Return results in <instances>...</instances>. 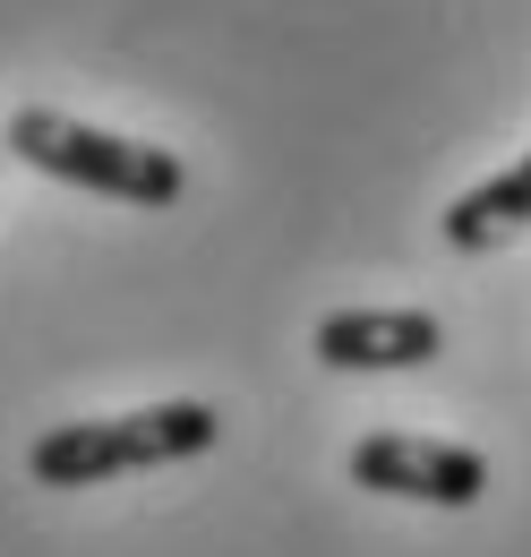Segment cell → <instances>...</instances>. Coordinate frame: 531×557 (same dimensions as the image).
Returning a JSON list of instances; mask_svg holds the SVG:
<instances>
[{
  "instance_id": "cell-1",
  "label": "cell",
  "mask_w": 531,
  "mask_h": 557,
  "mask_svg": "<svg viewBox=\"0 0 531 557\" xmlns=\"http://www.w3.org/2000/svg\"><path fill=\"white\" fill-rule=\"evenodd\" d=\"M223 446V412L214 404H146V412H112V420H61L26 446L35 488H103L155 472V463H198Z\"/></svg>"
},
{
  "instance_id": "cell-2",
  "label": "cell",
  "mask_w": 531,
  "mask_h": 557,
  "mask_svg": "<svg viewBox=\"0 0 531 557\" xmlns=\"http://www.w3.org/2000/svg\"><path fill=\"white\" fill-rule=\"evenodd\" d=\"M0 146H9L26 172L69 181V189H95V198H121V207H172V198L189 189L181 154H163V146H137V138H112V129H86V121L52 112V103H26V112H9Z\"/></svg>"
},
{
  "instance_id": "cell-3",
  "label": "cell",
  "mask_w": 531,
  "mask_h": 557,
  "mask_svg": "<svg viewBox=\"0 0 531 557\" xmlns=\"http://www.w3.org/2000/svg\"><path fill=\"white\" fill-rule=\"evenodd\" d=\"M351 488H378V497H403V506H446L464 515L489 497V455L480 446H446V437H411V429H378L351 446Z\"/></svg>"
},
{
  "instance_id": "cell-4",
  "label": "cell",
  "mask_w": 531,
  "mask_h": 557,
  "mask_svg": "<svg viewBox=\"0 0 531 557\" xmlns=\"http://www.w3.org/2000/svg\"><path fill=\"white\" fill-rule=\"evenodd\" d=\"M309 351L326 369H343V377L351 369L360 377H378V369H429L446 351V326L429 309H334V318H318Z\"/></svg>"
},
{
  "instance_id": "cell-5",
  "label": "cell",
  "mask_w": 531,
  "mask_h": 557,
  "mask_svg": "<svg viewBox=\"0 0 531 557\" xmlns=\"http://www.w3.org/2000/svg\"><path fill=\"white\" fill-rule=\"evenodd\" d=\"M515 232H531V154L446 207V249H464V258H489V249L515 240Z\"/></svg>"
},
{
  "instance_id": "cell-6",
  "label": "cell",
  "mask_w": 531,
  "mask_h": 557,
  "mask_svg": "<svg viewBox=\"0 0 531 557\" xmlns=\"http://www.w3.org/2000/svg\"><path fill=\"white\" fill-rule=\"evenodd\" d=\"M0 154H9V146H0Z\"/></svg>"
}]
</instances>
